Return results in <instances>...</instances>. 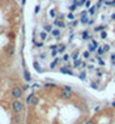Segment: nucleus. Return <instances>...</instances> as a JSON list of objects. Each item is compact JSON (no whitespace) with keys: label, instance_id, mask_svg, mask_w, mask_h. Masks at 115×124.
<instances>
[{"label":"nucleus","instance_id":"f3484780","mask_svg":"<svg viewBox=\"0 0 115 124\" xmlns=\"http://www.w3.org/2000/svg\"><path fill=\"white\" fill-rule=\"evenodd\" d=\"M105 54H106V52H105L103 47H101V46H99V47L97 48V54H96V55H97V56H101V58H102V56L105 55Z\"/></svg>","mask_w":115,"mask_h":124},{"label":"nucleus","instance_id":"473e14b6","mask_svg":"<svg viewBox=\"0 0 115 124\" xmlns=\"http://www.w3.org/2000/svg\"><path fill=\"white\" fill-rule=\"evenodd\" d=\"M68 9H69V12H75L76 9H77V5L72 3V5H69V8H68Z\"/></svg>","mask_w":115,"mask_h":124},{"label":"nucleus","instance_id":"7ed1b4c3","mask_svg":"<svg viewBox=\"0 0 115 124\" xmlns=\"http://www.w3.org/2000/svg\"><path fill=\"white\" fill-rule=\"evenodd\" d=\"M15 52H16L15 43H13V42H8V43H7V46H5V55L11 58V56L15 55Z\"/></svg>","mask_w":115,"mask_h":124},{"label":"nucleus","instance_id":"39448f33","mask_svg":"<svg viewBox=\"0 0 115 124\" xmlns=\"http://www.w3.org/2000/svg\"><path fill=\"white\" fill-rule=\"evenodd\" d=\"M59 72H60V73H63V75H69V76H73V75H75L72 69H71V68H68L67 65H64V67H60V68H59Z\"/></svg>","mask_w":115,"mask_h":124},{"label":"nucleus","instance_id":"49530a36","mask_svg":"<svg viewBox=\"0 0 115 124\" xmlns=\"http://www.w3.org/2000/svg\"><path fill=\"white\" fill-rule=\"evenodd\" d=\"M85 124H97V123H96V120H94V119H89Z\"/></svg>","mask_w":115,"mask_h":124},{"label":"nucleus","instance_id":"5fc2aeb1","mask_svg":"<svg viewBox=\"0 0 115 124\" xmlns=\"http://www.w3.org/2000/svg\"><path fill=\"white\" fill-rule=\"evenodd\" d=\"M111 20H115V13H113V15H111Z\"/></svg>","mask_w":115,"mask_h":124},{"label":"nucleus","instance_id":"79ce46f5","mask_svg":"<svg viewBox=\"0 0 115 124\" xmlns=\"http://www.w3.org/2000/svg\"><path fill=\"white\" fill-rule=\"evenodd\" d=\"M46 58H47V54H46V52H42V54H39V59L45 60Z\"/></svg>","mask_w":115,"mask_h":124},{"label":"nucleus","instance_id":"f704fd0d","mask_svg":"<svg viewBox=\"0 0 115 124\" xmlns=\"http://www.w3.org/2000/svg\"><path fill=\"white\" fill-rule=\"evenodd\" d=\"M106 38H107V31H106V30L101 31V39H106Z\"/></svg>","mask_w":115,"mask_h":124},{"label":"nucleus","instance_id":"b1692460","mask_svg":"<svg viewBox=\"0 0 115 124\" xmlns=\"http://www.w3.org/2000/svg\"><path fill=\"white\" fill-rule=\"evenodd\" d=\"M79 78L81 80V81H84V80L86 78V71H81L80 75H79Z\"/></svg>","mask_w":115,"mask_h":124},{"label":"nucleus","instance_id":"1a4fd4ad","mask_svg":"<svg viewBox=\"0 0 115 124\" xmlns=\"http://www.w3.org/2000/svg\"><path fill=\"white\" fill-rule=\"evenodd\" d=\"M81 38H82V41H88V39H92V35H90L89 30H84V31L81 33Z\"/></svg>","mask_w":115,"mask_h":124},{"label":"nucleus","instance_id":"dca6fc26","mask_svg":"<svg viewBox=\"0 0 115 124\" xmlns=\"http://www.w3.org/2000/svg\"><path fill=\"white\" fill-rule=\"evenodd\" d=\"M88 21H89V18H88V15H86V16H81V17H80V24L88 25Z\"/></svg>","mask_w":115,"mask_h":124},{"label":"nucleus","instance_id":"8fccbe9b","mask_svg":"<svg viewBox=\"0 0 115 124\" xmlns=\"http://www.w3.org/2000/svg\"><path fill=\"white\" fill-rule=\"evenodd\" d=\"M90 88L97 89V88H98V86H97V82H90Z\"/></svg>","mask_w":115,"mask_h":124},{"label":"nucleus","instance_id":"6e6d98bb","mask_svg":"<svg viewBox=\"0 0 115 124\" xmlns=\"http://www.w3.org/2000/svg\"><path fill=\"white\" fill-rule=\"evenodd\" d=\"M114 76H115V73H114Z\"/></svg>","mask_w":115,"mask_h":124},{"label":"nucleus","instance_id":"7c9ffc66","mask_svg":"<svg viewBox=\"0 0 115 124\" xmlns=\"http://www.w3.org/2000/svg\"><path fill=\"white\" fill-rule=\"evenodd\" d=\"M105 4H106V5H111V7H115V0H111V1H109V0H105Z\"/></svg>","mask_w":115,"mask_h":124},{"label":"nucleus","instance_id":"f8f14e48","mask_svg":"<svg viewBox=\"0 0 115 124\" xmlns=\"http://www.w3.org/2000/svg\"><path fill=\"white\" fill-rule=\"evenodd\" d=\"M33 67H34V69H35L37 72H39V73H42V72H43L42 67H41V64H39L38 62H37V60H35V62H33Z\"/></svg>","mask_w":115,"mask_h":124},{"label":"nucleus","instance_id":"9d476101","mask_svg":"<svg viewBox=\"0 0 115 124\" xmlns=\"http://www.w3.org/2000/svg\"><path fill=\"white\" fill-rule=\"evenodd\" d=\"M24 80H25L26 82L32 81V75H30V72L28 71V69H24Z\"/></svg>","mask_w":115,"mask_h":124},{"label":"nucleus","instance_id":"0eeeda50","mask_svg":"<svg viewBox=\"0 0 115 124\" xmlns=\"http://www.w3.org/2000/svg\"><path fill=\"white\" fill-rule=\"evenodd\" d=\"M60 62H62V58H58V56H56V58H54V60L50 63V69H55Z\"/></svg>","mask_w":115,"mask_h":124},{"label":"nucleus","instance_id":"4c0bfd02","mask_svg":"<svg viewBox=\"0 0 115 124\" xmlns=\"http://www.w3.org/2000/svg\"><path fill=\"white\" fill-rule=\"evenodd\" d=\"M50 55H51V58H56L58 56V50H51V54H50Z\"/></svg>","mask_w":115,"mask_h":124},{"label":"nucleus","instance_id":"37998d69","mask_svg":"<svg viewBox=\"0 0 115 124\" xmlns=\"http://www.w3.org/2000/svg\"><path fill=\"white\" fill-rule=\"evenodd\" d=\"M111 64L115 65V52L111 54Z\"/></svg>","mask_w":115,"mask_h":124},{"label":"nucleus","instance_id":"58836bf2","mask_svg":"<svg viewBox=\"0 0 115 124\" xmlns=\"http://www.w3.org/2000/svg\"><path fill=\"white\" fill-rule=\"evenodd\" d=\"M79 24H80V21H77V20H73V21L71 22V26H73V28H76V26L79 25Z\"/></svg>","mask_w":115,"mask_h":124},{"label":"nucleus","instance_id":"2f4dec72","mask_svg":"<svg viewBox=\"0 0 115 124\" xmlns=\"http://www.w3.org/2000/svg\"><path fill=\"white\" fill-rule=\"evenodd\" d=\"M67 18L71 20V21H73V20H75V15H73V12H69L68 15H67Z\"/></svg>","mask_w":115,"mask_h":124},{"label":"nucleus","instance_id":"412c9836","mask_svg":"<svg viewBox=\"0 0 115 124\" xmlns=\"http://www.w3.org/2000/svg\"><path fill=\"white\" fill-rule=\"evenodd\" d=\"M34 95H35V93H34V92H32L28 97H26V105H30V101L33 99V97H34Z\"/></svg>","mask_w":115,"mask_h":124},{"label":"nucleus","instance_id":"9b49d317","mask_svg":"<svg viewBox=\"0 0 115 124\" xmlns=\"http://www.w3.org/2000/svg\"><path fill=\"white\" fill-rule=\"evenodd\" d=\"M67 50V46L64 45V43H59L58 45V54H64Z\"/></svg>","mask_w":115,"mask_h":124},{"label":"nucleus","instance_id":"de8ad7c7","mask_svg":"<svg viewBox=\"0 0 115 124\" xmlns=\"http://www.w3.org/2000/svg\"><path fill=\"white\" fill-rule=\"evenodd\" d=\"M63 89H64V90H68V92H72V88H71V86H68V85H64Z\"/></svg>","mask_w":115,"mask_h":124},{"label":"nucleus","instance_id":"20e7f679","mask_svg":"<svg viewBox=\"0 0 115 124\" xmlns=\"http://www.w3.org/2000/svg\"><path fill=\"white\" fill-rule=\"evenodd\" d=\"M59 97L64 101H69L72 98V92H68V90H64L63 88L60 89V93H59Z\"/></svg>","mask_w":115,"mask_h":124},{"label":"nucleus","instance_id":"72a5a7b5","mask_svg":"<svg viewBox=\"0 0 115 124\" xmlns=\"http://www.w3.org/2000/svg\"><path fill=\"white\" fill-rule=\"evenodd\" d=\"M68 60H69V54H64L62 58V62H68Z\"/></svg>","mask_w":115,"mask_h":124},{"label":"nucleus","instance_id":"864d4df0","mask_svg":"<svg viewBox=\"0 0 115 124\" xmlns=\"http://www.w3.org/2000/svg\"><path fill=\"white\" fill-rule=\"evenodd\" d=\"M111 107H113V108H115V101H113V102H111Z\"/></svg>","mask_w":115,"mask_h":124},{"label":"nucleus","instance_id":"423d86ee","mask_svg":"<svg viewBox=\"0 0 115 124\" xmlns=\"http://www.w3.org/2000/svg\"><path fill=\"white\" fill-rule=\"evenodd\" d=\"M54 25L56 26V28H59V29H64L66 28V22L63 21V20H59V18H54V22H52Z\"/></svg>","mask_w":115,"mask_h":124},{"label":"nucleus","instance_id":"c9c22d12","mask_svg":"<svg viewBox=\"0 0 115 124\" xmlns=\"http://www.w3.org/2000/svg\"><path fill=\"white\" fill-rule=\"evenodd\" d=\"M21 122V115L20 114H16V116H15V123H20Z\"/></svg>","mask_w":115,"mask_h":124},{"label":"nucleus","instance_id":"a211bd4d","mask_svg":"<svg viewBox=\"0 0 115 124\" xmlns=\"http://www.w3.org/2000/svg\"><path fill=\"white\" fill-rule=\"evenodd\" d=\"M96 12H97V7L96 5H92L89 9H88V13H89L90 16H93V15H96Z\"/></svg>","mask_w":115,"mask_h":124},{"label":"nucleus","instance_id":"cd10ccee","mask_svg":"<svg viewBox=\"0 0 115 124\" xmlns=\"http://www.w3.org/2000/svg\"><path fill=\"white\" fill-rule=\"evenodd\" d=\"M102 47H103V50H105V52H109V51H110V48H111V46L109 45V43H105Z\"/></svg>","mask_w":115,"mask_h":124},{"label":"nucleus","instance_id":"aec40b11","mask_svg":"<svg viewBox=\"0 0 115 124\" xmlns=\"http://www.w3.org/2000/svg\"><path fill=\"white\" fill-rule=\"evenodd\" d=\"M85 1L86 0H73V4H76L77 7H82V5H85Z\"/></svg>","mask_w":115,"mask_h":124},{"label":"nucleus","instance_id":"4468645a","mask_svg":"<svg viewBox=\"0 0 115 124\" xmlns=\"http://www.w3.org/2000/svg\"><path fill=\"white\" fill-rule=\"evenodd\" d=\"M47 37H49V33H46L45 30H43V31H39V39L41 41H46Z\"/></svg>","mask_w":115,"mask_h":124},{"label":"nucleus","instance_id":"c85d7f7f","mask_svg":"<svg viewBox=\"0 0 115 124\" xmlns=\"http://www.w3.org/2000/svg\"><path fill=\"white\" fill-rule=\"evenodd\" d=\"M34 46H35V47H38V48H41V47H43V46H45V43H43V41H41V42H34Z\"/></svg>","mask_w":115,"mask_h":124},{"label":"nucleus","instance_id":"f257e3e1","mask_svg":"<svg viewBox=\"0 0 115 124\" xmlns=\"http://www.w3.org/2000/svg\"><path fill=\"white\" fill-rule=\"evenodd\" d=\"M12 110L15 114H21L24 111V103L20 99H15L12 102Z\"/></svg>","mask_w":115,"mask_h":124},{"label":"nucleus","instance_id":"603ef678","mask_svg":"<svg viewBox=\"0 0 115 124\" xmlns=\"http://www.w3.org/2000/svg\"><path fill=\"white\" fill-rule=\"evenodd\" d=\"M26 4V0H21V5L24 7V5H25Z\"/></svg>","mask_w":115,"mask_h":124},{"label":"nucleus","instance_id":"3c124183","mask_svg":"<svg viewBox=\"0 0 115 124\" xmlns=\"http://www.w3.org/2000/svg\"><path fill=\"white\" fill-rule=\"evenodd\" d=\"M81 67H82V68H86V67H88V63H86V62H82V63H81Z\"/></svg>","mask_w":115,"mask_h":124},{"label":"nucleus","instance_id":"e433bc0d","mask_svg":"<svg viewBox=\"0 0 115 124\" xmlns=\"http://www.w3.org/2000/svg\"><path fill=\"white\" fill-rule=\"evenodd\" d=\"M39 11H41V5H39V4H37V5H35V8H34V15H38Z\"/></svg>","mask_w":115,"mask_h":124},{"label":"nucleus","instance_id":"09e8293b","mask_svg":"<svg viewBox=\"0 0 115 124\" xmlns=\"http://www.w3.org/2000/svg\"><path fill=\"white\" fill-rule=\"evenodd\" d=\"M88 25H89V26L94 25V18H89V21H88Z\"/></svg>","mask_w":115,"mask_h":124},{"label":"nucleus","instance_id":"a878e982","mask_svg":"<svg viewBox=\"0 0 115 124\" xmlns=\"http://www.w3.org/2000/svg\"><path fill=\"white\" fill-rule=\"evenodd\" d=\"M82 58L85 59V60H88V59H90V52L88 51V50H86V51H84V52H82Z\"/></svg>","mask_w":115,"mask_h":124},{"label":"nucleus","instance_id":"ea45409f","mask_svg":"<svg viewBox=\"0 0 115 124\" xmlns=\"http://www.w3.org/2000/svg\"><path fill=\"white\" fill-rule=\"evenodd\" d=\"M90 7H92V1H90V0H86V1H85V8L89 9Z\"/></svg>","mask_w":115,"mask_h":124},{"label":"nucleus","instance_id":"6e6552de","mask_svg":"<svg viewBox=\"0 0 115 124\" xmlns=\"http://www.w3.org/2000/svg\"><path fill=\"white\" fill-rule=\"evenodd\" d=\"M52 37H55V38H60V35H62V31H60L59 28H54L51 30V33H50Z\"/></svg>","mask_w":115,"mask_h":124},{"label":"nucleus","instance_id":"ddd939ff","mask_svg":"<svg viewBox=\"0 0 115 124\" xmlns=\"http://www.w3.org/2000/svg\"><path fill=\"white\" fill-rule=\"evenodd\" d=\"M103 30H106V25H98V26H94V31H96V33H101V31H103Z\"/></svg>","mask_w":115,"mask_h":124},{"label":"nucleus","instance_id":"f03ea898","mask_svg":"<svg viewBox=\"0 0 115 124\" xmlns=\"http://www.w3.org/2000/svg\"><path fill=\"white\" fill-rule=\"evenodd\" d=\"M11 95L15 99H20L21 97L24 95V90L21 86H18V85H16V86H13L12 90H11Z\"/></svg>","mask_w":115,"mask_h":124},{"label":"nucleus","instance_id":"a19ab883","mask_svg":"<svg viewBox=\"0 0 115 124\" xmlns=\"http://www.w3.org/2000/svg\"><path fill=\"white\" fill-rule=\"evenodd\" d=\"M50 16H51L52 18H56V12H55V9H51V11H50Z\"/></svg>","mask_w":115,"mask_h":124},{"label":"nucleus","instance_id":"2eb2a0df","mask_svg":"<svg viewBox=\"0 0 115 124\" xmlns=\"http://www.w3.org/2000/svg\"><path fill=\"white\" fill-rule=\"evenodd\" d=\"M52 29H54V28H52L51 24H45V25H43V30H45L46 33H51Z\"/></svg>","mask_w":115,"mask_h":124},{"label":"nucleus","instance_id":"6ab92c4d","mask_svg":"<svg viewBox=\"0 0 115 124\" xmlns=\"http://www.w3.org/2000/svg\"><path fill=\"white\" fill-rule=\"evenodd\" d=\"M38 103H39V98L37 95H34V97H33V99L30 101V105H32V106H37Z\"/></svg>","mask_w":115,"mask_h":124},{"label":"nucleus","instance_id":"4be33fe9","mask_svg":"<svg viewBox=\"0 0 115 124\" xmlns=\"http://www.w3.org/2000/svg\"><path fill=\"white\" fill-rule=\"evenodd\" d=\"M79 56H80V51H79V50H76V51H73V52H72L71 58H72L73 60H76V59H79Z\"/></svg>","mask_w":115,"mask_h":124},{"label":"nucleus","instance_id":"c756f323","mask_svg":"<svg viewBox=\"0 0 115 124\" xmlns=\"http://www.w3.org/2000/svg\"><path fill=\"white\" fill-rule=\"evenodd\" d=\"M43 86L45 88H58L56 84H43Z\"/></svg>","mask_w":115,"mask_h":124},{"label":"nucleus","instance_id":"c03bdc74","mask_svg":"<svg viewBox=\"0 0 115 124\" xmlns=\"http://www.w3.org/2000/svg\"><path fill=\"white\" fill-rule=\"evenodd\" d=\"M21 88H22V90H26V89H29V88H30V84H29V82H26L24 86H21Z\"/></svg>","mask_w":115,"mask_h":124},{"label":"nucleus","instance_id":"5701e85b","mask_svg":"<svg viewBox=\"0 0 115 124\" xmlns=\"http://www.w3.org/2000/svg\"><path fill=\"white\" fill-rule=\"evenodd\" d=\"M81 60L80 59H76V60H73V68H79V67H81Z\"/></svg>","mask_w":115,"mask_h":124},{"label":"nucleus","instance_id":"a18cd8bd","mask_svg":"<svg viewBox=\"0 0 115 124\" xmlns=\"http://www.w3.org/2000/svg\"><path fill=\"white\" fill-rule=\"evenodd\" d=\"M96 72H97V76H98V77H101V76H102V71H101L99 68H96Z\"/></svg>","mask_w":115,"mask_h":124},{"label":"nucleus","instance_id":"bb28decb","mask_svg":"<svg viewBox=\"0 0 115 124\" xmlns=\"http://www.w3.org/2000/svg\"><path fill=\"white\" fill-rule=\"evenodd\" d=\"M90 43H92V46H94V47H96V48H98V47H99V43H98L97 41H96V39H90Z\"/></svg>","mask_w":115,"mask_h":124},{"label":"nucleus","instance_id":"4d7b16f0","mask_svg":"<svg viewBox=\"0 0 115 124\" xmlns=\"http://www.w3.org/2000/svg\"><path fill=\"white\" fill-rule=\"evenodd\" d=\"M72 1H73V0H72Z\"/></svg>","mask_w":115,"mask_h":124},{"label":"nucleus","instance_id":"393cba45","mask_svg":"<svg viewBox=\"0 0 115 124\" xmlns=\"http://www.w3.org/2000/svg\"><path fill=\"white\" fill-rule=\"evenodd\" d=\"M96 47H94V46H92V43H89V45H88V51H89L90 54H93V52H96Z\"/></svg>","mask_w":115,"mask_h":124}]
</instances>
